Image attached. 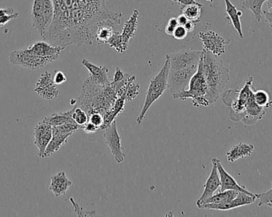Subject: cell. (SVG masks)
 Instances as JSON below:
<instances>
[{"label": "cell", "mask_w": 272, "mask_h": 217, "mask_svg": "<svg viewBox=\"0 0 272 217\" xmlns=\"http://www.w3.org/2000/svg\"><path fill=\"white\" fill-rule=\"evenodd\" d=\"M54 17L44 40L66 48L91 45L96 31L104 22L121 23V13L111 11L106 0H53Z\"/></svg>", "instance_id": "obj_1"}, {"label": "cell", "mask_w": 272, "mask_h": 217, "mask_svg": "<svg viewBox=\"0 0 272 217\" xmlns=\"http://www.w3.org/2000/svg\"><path fill=\"white\" fill-rule=\"evenodd\" d=\"M117 95L111 84L102 86L88 76L83 84L77 107L84 109L88 116L92 112H100L104 116L117 100Z\"/></svg>", "instance_id": "obj_2"}, {"label": "cell", "mask_w": 272, "mask_h": 217, "mask_svg": "<svg viewBox=\"0 0 272 217\" xmlns=\"http://www.w3.org/2000/svg\"><path fill=\"white\" fill-rule=\"evenodd\" d=\"M201 63L208 85L206 99L211 105L215 104L222 96L226 84L230 80V72L220 57L204 49Z\"/></svg>", "instance_id": "obj_3"}, {"label": "cell", "mask_w": 272, "mask_h": 217, "mask_svg": "<svg viewBox=\"0 0 272 217\" xmlns=\"http://www.w3.org/2000/svg\"><path fill=\"white\" fill-rule=\"evenodd\" d=\"M169 72H170V58H169L168 55H167L163 68L161 69L156 76L151 79V82L149 84L145 101L143 104L141 112L136 119V123L139 125L143 123L146 114L151 108L153 104L159 100V98L163 96L165 91L168 88Z\"/></svg>", "instance_id": "obj_4"}, {"label": "cell", "mask_w": 272, "mask_h": 217, "mask_svg": "<svg viewBox=\"0 0 272 217\" xmlns=\"http://www.w3.org/2000/svg\"><path fill=\"white\" fill-rule=\"evenodd\" d=\"M208 93V85L206 77L202 69V63L200 60L199 66L196 73L190 80L189 87L186 90L178 92L177 94L172 95L174 99L176 100H186L187 99L192 100V104L194 107H208L210 106L206 96Z\"/></svg>", "instance_id": "obj_5"}, {"label": "cell", "mask_w": 272, "mask_h": 217, "mask_svg": "<svg viewBox=\"0 0 272 217\" xmlns=\"http://www.w3.org/2000/svg\"><path fill=\"white\" fill-rule=\"evenodd\" d=\"M54 17L53 0H33L31 20L33 27L45 38Z\"/></svg>", "instance_id": "obj_6"}, {"label": "cell", "mask_w": 272, "mask_h": 217, "mask_svg": "<svg viewBox=\"0 0 272 217\" xmlns=\"http://www.w3.org/2000/svg\"><path fill=\"white\" fill-rule=\"evenodd\" d=\"M57 57H41L30 53L25 49L12 51L9 56L10 64L22 67L25 69L37 70L57 60Z\"/></svg>", "instance_id": "obj_7"}, {"label": "cell", "mask_w": 272, "mask_h": 217, "mask_svg": "<svg viewBox=\"0 0 272 217\" xmlns=\"http://www.w3.org/2000/svg\"><path fill=\"white\" fill-rule=\"evenodd\" d=\"M202 51L182 50L168 55L171 71H198Z\"/></svg>", "instance_id": "obj_8"}, {"label": "cell", "mask_w": 272, "mask_h": 217, "mask_svg": "<svg viewBox=\"0 0 272 217\" xmlns=\"http://www.w3.org/2000/svg\"><path fill=\"white\" fill-rule=\"evenodd\" d=\"M198 37L202 41L204 50L208 51L218 57H221L225 53V47L229 43V41L225 40L214 30L199 32Z\"/></svg>", "instance_id": "obj_9"}, {"label": "cell", "mask_w": 272, "mask_h": 217, "mask_svg": "<svg viewBox=\"0 0 272 217\" xmlns=\"http://www.w3.org/2000/svg\"><path fill=\"white\" fill-rule=\"evenodd\" d=\"M104 137L105 139L106 145L109 147L110 151L116 163L118 164L124 163L125 155H124V148L122 146L121 138L118 132L116 121H114L109 127L104 130Z\"/></svg>", "instance_id": "obj_10"}, {"label": "cell", "mask_w": 272, "mask_h": 217, "mask_svg": "<svg viewBox=\"0 0 272 217\" xmlns=\"http://www.w3.org/2000/svg\"><path fill=\"white\" fill-rule=\"evenodd\" d=\"M260 194H248L245 193L238 192L237 197L231 202L224 204H205L201 206L200 209L205 210H220V211H227L233 210L242 206H249L254 203L258 199Z\"/></svg>", "instance_id": "obj_11"}, {"label": "cell", "mask_w": 272, "mask_h": 217, "mask_svg": "<svg viewBox=\"0 0 272 217\" xmlns=\"http://www.w3.org/2000/svg\"><path fill=\"white\" fill-rule=\"evenodd\" d=\"M34 92L44 100H53L60 94L57 84L53 81V76L50 72H45L37 80Z\"/></svg>", "instance_id": "obj_12"}, {"label": "cell", "mask_w": 272, "mask_h": 217, "mask_svg": "<svg viewBox=\"0 0 272 217\" xmlns=\"http://www.w3.org/2000/svg\"><path fill=\"white\" fill-rule=\"evenodd\" d=\"M53 136V127L42 121L37 123L33 130V143L37 148V155L40 159H43L44 153Z\"/></svg>", "instance_id": "obj_13"}, {"label": "cell", "mask_w": 272, "mask_h": 217, "mask_svg": "<svg viewBox=\"0 0 272 217\" xmlns=\"http://www.w3.org/2000/svg\"><path fill=\"white\" fill-rule=\"evenodd\" d=\"M212 164H213V168H212L210 176L204 185L203 193H202L201 198L196 202L198 209L206 199L215 194V193L221 188V180H220L219 173H218L215 159H213L212 160Z\"/></svg>", "instance_id": "obj_14"}, {"label": "cell", "mask_w": 272, "mask_h": 217, "mask_svg": "<svg viewBox=\"0 0 272 217\" xmlns=\"http://www.w3.org/2000/svg\"><path fill=\"white\" fill-rule=\"evenodd\" d=\"M215 159L217 167H218V173H219L220 180H221V188L220 191H225V190H234L237 192L245 193L248 194H253V193L250 192L245 186L238 184L235 178L225 170L222 163L219 159L217 158Z\"/></svg>", "instance_id": "obj_15"}, {"label": "cell", "mask_w": 272, "mask_h": 217, "mask_svg": "<svg viewBox=\"0 0 272 217\" xmlns=\"http://www.w3.org/2000/svg\"><path fill=\"white\" fill-rule=\"evenodd\" d=\"M65 49V47L60 45H53L48 41H38L29 45L26 50L29 53L41 56V57H59L61 52Z\"/></svg>", "instance_id": "obj_16"}, {"label": "cell", "mask_w": 272, "mask_h": 217, "mask_svg": "<svg viewBox=\"0 0 272 217\" xmlns=\"http://www.w3.org/2000/svg\"><path fill=\"white\" fill-rule=\"evenodd\" d=\"M81 64L86 68L89 72V77L95 82L102 86H106L111 83L108 78V69L106 67L96 65L86 59H83Z\"/></svg>", "instance_id": "obj_17"}, {"label": "cell", "mask_w": 272, "mask_h": 217, "mask_svg": "<svg viewBox=\"0 0 272 217\" xmlns=\"http://www.w3.org/2000/svg\"><path fill=\"white\" fill-rule=\"evenodd\" d=\"M73 182L69 180L64 171L51 177L50 185L49 190L54 194L56 198L65 195L71 186H73Z\"/></svg>", "instance_id": "obj_18"}, {"label": "cell", "mask_w": 272, "mask_h": 217, "mask_svg": "<svg viewBox=\"0 0 272 217\" xmlns=\"http://www.w3.org/2000/svg\"><path fill=\"white\" fill-rule=\"evenodd\" d=\"M139 89L140 86L136 81L135 76L134 75L127 74L124 84L117 92V96L124 98L126 102H131L137 97Z\"/></svg>", "instance_id": "obj_19"}, {"label": "cell", "mask_w": 272, "mask_h": 217, "mask_svg": "<svg viewBox=\"0 0 272 217\" xmlns=\"http://www.w3.org/2000/svg\"><path fill=\"white\" fill-rule=\"evenodd\" d=\"M139 10H134L130 18L126 21L124 27L122 29L121 35L124 45L127 49H128L130 40L135 37L137 31L138 24H139Z\"/></svg>", "instance_id": "obj_20"}, {"label": "cell", "mask_w": 272, "mask_h": 217, "mask_svg": "<svg viewBox=\"0 0 272 217\" xmlns=\"http://www.w3.org/2000/svg\"><path fill=\"white\" fill-rule=\"evenodd\" d=\"M254 145L241 143L232 147L226 153V156L229 163H235L240 159L251 156L254 152Z\"/></svg>", "instance_id": "obj_21"}, {"label": "cell", "mask_w": 272, "mask_h": 217, "mask_svg": "<svg viewBox=\"0 0 272 217\" xmlns=\"http://www.w3.org/2000/svg\"><path fill=\"white\" fill-rule=\"evenodd\" d=\"M225 3V11L227 14L228 18L230 20V22L233 24V27L237 32V34L240 38H244V33L242 30V25H241V17L243 16V12L241 10H237L230 0H224Z\"/></svg>", "instance_id": "obj_22"}, {"label": "cell", "mask_w": 272, "mask_h": 217, "mask_svg": "<svg viewBox=\"0 0 272 217\" xmlns=\"http://www.w3.org/2000/svg\"><path fill=\"white\" fill-rule=\"evenodd\" d=\"M73 134L60 133V132L53 131V136H52V139L48 144L47 147L45 149L43 159L49 158V157L52 156L54 153L58 151L62 146L67 143L68 139Z\"/></svg>", "instance_id": "obj_23"}, {"label": "cell", "mask_w": 272, "mask_h": 217, "mask_svg": "<svg viewBox=\"0 0 272 217\" xmlns=\"http://www.w3.org/2000/svg\"><path fill=\"white\" fill-rule=\"evenodd\" d=\"M126 100L124 98L118 97L115 104L112 106V108L106 112L104 115V123L100 127V129L104 131L107 127H109L114 121H116V118L120 116V114L124 111Z\"/></svg>", "instance_id": "obj_24"}, {"label": "cell", "mask_w": 272, "mask_h": 217, "mask_svg": "<svg viewBox=\"0 0 272 217\" xmlns=\"http://www.w3.org/2000/svg\"><path fill=\"white\" fill-rule=\"evenodd\" d=\"M116 24L111 22H104L99 25L96 29L95 41L98 44H107L113 34Z\"/></svg>", "instance_id": "obj_25"}, {"label": "cell", "mask_w": 272, "mask_h": 217, "mask_svg": "<svg viewBox=\"0 0 272 217\" xmlns=\"http://www.w3.org/2000/svg\"><path fill=\"white\" fill-rule=\"evenodd\" d=\"M267 0H244L242 7L250 10L257 22H261L263 18V8Z\"/></svg>", "instance_id": "obj_26"}, {"label": "cell", "mask_w": 272, "mask_h": 217, "mask_svg": "<svg viewBox=\"0 0 272 217\" xmlns=\"http://www.w3.org/2000/svg\"><path fill=\"white\" fill-rule=\"evenodd\" d=\"M238 192L234 190H225V191H220L218 194H214L210 198L206 199L202 206L205 204H224L231 202L232 200L237 197ZM200 206V208H201Z\"/></svg>", "instance_id": "obj_27"}, {"label": "cell", "mask_w": 272, "mask_h": 217, "mask_svg": "<svg viewBox=\"0 0 272 217\" xmlns=\"http://www.w3.org/2000/svg\"><path fill=\"white\" fill-rule=\"evenodd\" d=\"M73 112V108L69 112L53 113L50 116L44 118L43 121L49 123L52 127L62 125L67 122L74 121L73 120V117H72Z\"/></svg>", "instance_id": "obj_28"}, {"label": "cell", "mask_w": 272, "mask_h": 217, "mask_svg": "<svg viewBox=\"0 0 272 217\" xmlns=\"http://www.w3.org/2000/svg\"><path fill=\"white\" fill-rule=\"evenodd\" d=\"M202 4L199 2L190 4L187 6L182 7V14L186 16L190 21L198 24L201 22V15H202Z\"/></svg>", "instance_id": "obj_29"}, {"label": "cell", "mask_w": 272, "mask_h": 217, "mask_svg": "<svg viewBox=\"0 0 272 217\" xmlns=\"http://www.w3.org/2000/svg\"><path fill=\"white\" fill-rule=\"evenodd\" d=\"M107 45H109L111 48H113L119 53H124L127 49L124 45L121 33L119 31H114L112 37L107 42Z\"/></svg>", "instance_id": "obj_30"}, {"label": "cell", "mask_w": 272, "mask_h": 217, "mask_svg": "<svg viewBox=\"0 0 272 217\" xmlns=\"http://www.w3.org/2000/svg\"><path fill=\"white\" fill-rule=\"evenodd\" d=\"M254 99L256 103L262 108H269L272 105L269 93L263 89L254 91Z\"/></svg>", "instance_id": "obj_31"}, {"label": "cell", "mask_w": 272, "mask_h": 217, "mask_svg": "<svg viewBox=\"0 0 272 217\" xmlns=\"http://www.w3.org/2000/svg\"><path fill=\"white\" fill-rule=\"evenodd\" d=\"M72 117H73V120H74L75 123L80 126V128L88 122V113L80 107H76V108H73Z\"/></svg>", "instance_id": "obj_32"}, {"label": "cell", "mask_w": 272, "mask_h": 217, "mask_svg": "<svg viewBox=\"0 0 272 217\" xmlns=\"http://www.w3.org/2000/svg\"><path fill=\"white\" fill-rule=\"evenodd\" d=\"M69 202L72 204L75 214L77 217H96V214L95 210L88 211V210H84L79 204L75 202V200L73 198H69Z\"/></svg>", "instance_id": "obj_33"}, {"label": "cell", "mask_w": 272, "mask_h": 217, "mask_svg": "<svg viewBox=\"0 0 272 217\" xmlns=\"http://www.w3.org/2000/svg\"><path fill=\"white\" fill-rule=\"evenodd\" d=\"M258 199V206H260V207L263 206L271 207L272 206V188L269 191H267V192L260 194Z\"/></svg>", "instance_id": "obj_34"}, {"label": "cell", "mask_w": 272, "mask_h": 217, "mask_svg": "<svg viewBox=\"0 0 272 217\" xmlns=\"http://www.w3.org/2000/svg\"><path fill=\"white\" fill-rule=\"evenodd\" d=\"M88 121L100 129L104 123V116L100 112H92L88 116Z\"/></svg>", "instance_id": "obj_35"}, {"label": "cell", "mask_w": 272, "mask_h": 217, "mask_svg": "<svg viewBox=\"0 0 272 217\" xmlns=\"http://www.w3.org/2000/svg\"><path fill=\"white\" fill-rule=\"evenodd\" d=\"M188 33V31L186 30L184 26L178 25L174 29V31L173 32L172 37H174V39L183 40L187 37Z\"/></svg>", "instance_id": "obj_36"}, {"label": "cell", "mask_w": 272, "mask_h": 217, "mask_svg": "<svg viewBox=\"0 0 272 217\" xmlns=\"http://www.w3.org/2000/svg\"><path fill=\"white\" fill-rule=\"evenodd\" d=\"M178 20L177 18H171L169 19L168 22H167L166 28H165V32L167 33V35L172 36L173 32L174 31L175 28L178 26Z\"/></svg>", "instance_id": "obj_37"}, {"label": "cell", "mask_w": 272, "mask_h": 217, "mask_svg": "<svg viewBox=\"0 0 272 217\" xmlns=\"http://www.w3.org/2000/svg\"><path fill=\"white\" fill-rule=\"evenodd\" d=\"M18 16H19L18 13L14 12V14H5V15L0 17V27H2L4 25H6L12 20L18 18Z\"/></svg>", "instance_id": "obj_38"}, {"label": "cell", "mask_w": 272, "mask_h": 217, "mask_svg": "<svg viewBox=\"0 0 272 217\" xmlns=\"http://www.w3.org/2000/svg\"><path fill=\"white\" fill-rule=\"evenodd\" d=\"M53 81L57 85L64 84L67 81L66 76L61 71H57V72H55L54 76H53Z\"/></svg>", "instance_id": "obj_39"}, {"label": "cell", "mask_w": 272, "mask_h": 217, "mask_svg": "<svg viewBox=\"0 0 272 217\" xmlns=\"http://www.w3.org/2000/svg\"><path fill=\"white\" fill-rule=\"evenodd\" d=\"M81 129L87 134H93L96 133V131H98V127L95 126L94 124H92V123L88 121L86 124H84L83 127H81Z\"/></svg>", "instance_id": "obj_40"}, {"label": "cell", "mask_w": 272, "mask_h": 217, "mask_svg": "<svg viewBox=\"0 0 272 217\" xmlns=\"http://www.w3.org/2000/svg\"><path fill=\"white\" fill-rule=\"evenodd\" d=\"M171 1L178 3L181 6V8L187 6V5H190V4L198 2L196 0H171Z\"/></svg>", "instance_id": "obj_41"}, {"label": "cell", "mask_w": 272, "mask_h": 217, "mask_svg": "<svg viewBox=\"0 0 272 217\" xmlns=\"http://www.w3.org/2000/svg\"><path fill=\"white\" fill-rule=\"evenodd\" d=\"M263 16L265 17V22L272 28V12L263 10Z\"/></svg>", "instance_id": "obj_42"}, {"label": "cell", "mask_w": 272, "mask_h": 217, "mask_svg": "<svg viewBox=\"0 0 272 217\" xmlns=\"http://www.w3.org/2000/svg\"><path fill=\"white\" fill-rule=\"evenodd\" d=\"M177 20H178V25H182V26H184L189 21L188 18H186V16L183 15L182 14L177 17Z\"/></svg>", "instance_id": "obj_43"}, {"label": "cell", "mask_w": 272, "mask_h": 217, "mask_svg": "<svg viewBox=\"0 0 272 217\" xmlns=\"http://www.w3.org/2000/svg\"><path fill=\"white\" fill-rule=\"evenodd\" d=\"M14 10L13 8H1L0 9V17L5 15V14H14Z\"/></svg>", "instance_id": "obj_44"}, {"label": "cell", "mask_w": 272, "mask_h": 217, "mask_svg": "<svg viewBox=\"0 0 272 217\" xmlns=\"http://www.w3.org/2000/svg\"><path fill=\"white\" fill-rule=\"evenodd\" d=\"M196 25L197 23L189 20L188 22L184 25V27L186 28V30L188 31V33H190V32L194 31V28H195Z\"/></svg>", "instance_id": "obj_45"}, {"label": "cell", "mask_w": 272, "mask_h": 217, "mask_svg": "<svg viewBox=\"0 0 272 217\" xmlns=\"http://www.w3.org/2000/svg\"><path fill=\"white\" fill-rule=\"evenodd\" d=\"M206 1H207V2H210V3H213V2H214V0H206Z\"/></svg>", "instance_id": "obj_46"}]
</instances>
